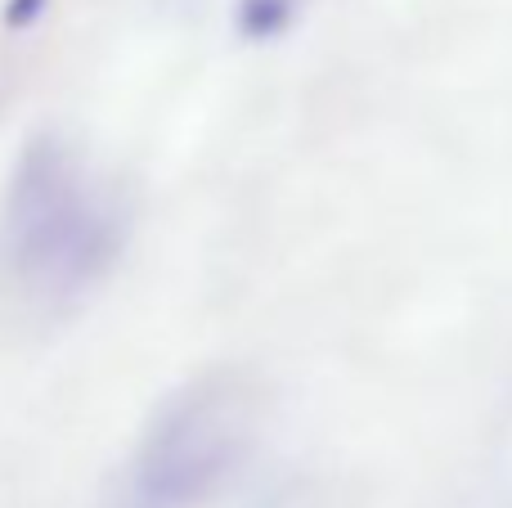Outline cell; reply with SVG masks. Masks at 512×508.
<instances>
[{
  "label": "cell",
  "mask_w": 512,
  "mask_h": 508,
  "mask_svg": "<svg viewBox=\"0 0 512 508\" xmlns=\"http://www.w3.org/2000/svg\"><path fill=\"white\" fill-rule=\"evenodd\" d=\"M122 248V212L63 140H32L9 176L0 266L32 302H68Z\"/></svg>",
  "instance_id": "1"
},
{
  "label": "cell",
  "mask_w": 512,
  "mask_h": 508,
  "mask_svg": "<svg viewBox=\"0 0 512 508\" xmlns=\"http://www.w3.org/2000/svg\"><path fill=\"white\" fill-rule=\"evenodd\" d=\"M265 423V392L243 369H212L158 405L135 450L144 508H198L216 500L252 459Z\"/></svg>",
  "instance_id": "2"
},
{
  "label": "cell",
  "mask_w": 512,
  "mask_h": 508,
  "mask_svg": "<svg viewBox=\"0 0 512 508\" xmlns=\"http://www.w3.org/2000/svg\"><path fill=\"white\" fill-rule=\"evenodd\" d=\"M288 23V0H243L239 27L248 36H274Z\"/></svg>",
  "instance_id": "3"
},
{
  "label": "cell",
  "mask_w": 512,
  "mask_h": 508,
  "mask_svg": "<svg viewBox=\"0 0 512 508\" xmlns=\"http://www.w3.org/2000/svg\"><path fill=\"white\" fill-rule=\"evenodd\" d=\"M261 508H324V500H319L315 486H288V491H279L270 504Z\"/></svg>",
  "instance_id": "4"
},
{
  "label": "cell",
  "mask_w": 512,
  "mask_h": 508,
  "mask_svg": "<svg viewBox=\"0 0 512 508\" xmlns=\"http://www.w3.org/2000/svg\"><path fill=\"white\" fill-rule=\"evenodd\" d=\"M41 5L45 0H9V27H23V23H32L36 14H41Z\"/></svg>",
  "instance_id": "5"
}]
</instances>
